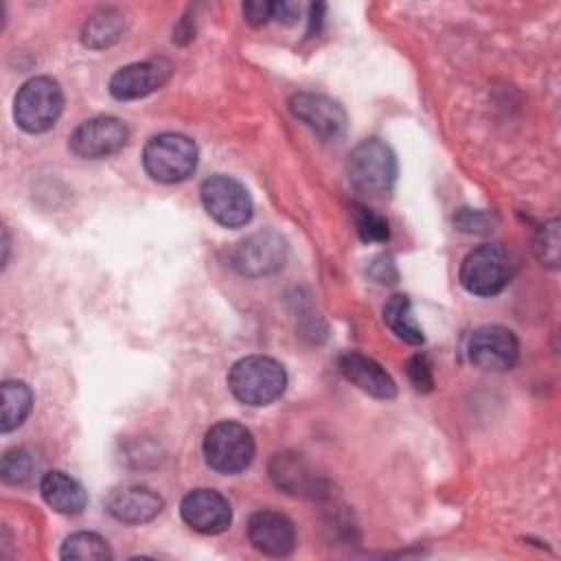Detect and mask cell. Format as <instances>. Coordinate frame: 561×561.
Returning a JSON list of instances; mask_svg holds the SVG:
<instances>
[{
    "label": "cell",
    "instance_id": "obj_1",
    "mask_svg": "<svg viewBox=\"0 0 561 561\" xmlns=\"http://www.w3.org/2000/svg\"><path fill=\"white\" fill-rule=\"evenodd\" d=\"M287 386L285 368L265 355H248L232 364L228 373V388L245 405H270Z\"/></svg>",
    "mask_w": 561,
    "mask_h": 561
},
{
    "label": "cell",
    "instance_id": "obj_2",
    "mask_svg": "<svg viewBox=\"0 0 561 561\" xmlns=\"http://www.w3.org/2000/svg\"><path fill=\"white\" fill-rule=\"evenodd\" d=\"M346 171L355 191L381 197L390 193L397 180V158L379 138H366L351 151Z\"/></svg>",
    "mask_w": 561,
    "mask_h": 561
},
{
    "label": "cell",
    "instance_id": "obj_3",
    "mask_svg": "<svg viewBox=\"0 0 561 561\" xmlns=\"http://www.w3.org/2000/svg\"><path fill=\"white\" fill-rule=\"evenodd\" d=\"M142 167L158 182H182L197 167V147L184 134H158L142 149Z\"/></svg>",
    "mask_w": 561,
    "mask_h": 561
},
{
    "label": "cell",
    "instance_id": "obj_4",
    "mask_svg": "<svg viewBox=\"0 0 561 561\" xmlns=\"http://www.w3.org/2000/svg\"><path fill=\"white\" fill-rule=\"evenodd\" d=\"M64 110V94L55 79L33 77L15 94L13 118L28 134L48 131Z\"/></svg>",
    "mask_w": 561,
    "mask_h": 561
},
{
    "label": "cell",
    "instance_id": "obj_5",
    "mask_svg": "<svg viewBox=\"0 0 561 561\" xmlns=\"http://www.w3.org/2000/svg\"><path fill=\"white\" fill-rule=\"evenodd\" d=\"M204 458L217 473H241L254 458V438L245 425L219 421L204 436Z\"/></svg>",
    "mask_w": 561,
    "mask_h": 561
},
{
    "label": "cell",
    "instance_id": "obj_6",
    "mask_svg": "<svg viewBox=\"0 0 561 561\" xmlns=\"http://www.w3.org/2000/svg\"><path fill=\"white\" fill-rule=\"evenodd\" d=\"M458 278L473 296H495L511 280V256L497 243L478 245L462 259Z\"/></svg>",
    "mask_w": 561,
    "mask_h": 561
},
{
    "label": "cell",
    "instance_id": "obj_7",
    "mask_svg": "<svg viewBox=\"0 0 561 561\" xmlns=\"http://www.w3.org/2000/svg\"><path fill=\"white\" fill-rule=\"evenodd\" d=\"M206 213L224 228H241L252 219V197L248 188L232 175L215 173L199 188Z\"/></svg>",
    "mask_w": 561,
    "mask_h": 561
},
{
    "label": "cell",
    "instance_id": "obj_8",
    "mask_svg": "<svg viewBox=\"0 0 561 561\" xmlns=\"http://www.w3.org/2000/svg\"><path fill=\"white\" fill-rule=\"evenodd\" d=\"M289 254L285 237L276 230H259L243 241L232 252V263L239 274L248 278H261L283 270Z\"/></svg>",
    "mask_w": 561,
    "mask_h": 561
},
{
    "label": "cell",
    "instance_id": "obj_9",
    "mask_svg": "<svg viewBox=\"0 0 561 561\" xmlns=\"http://www.w3.org/2000/svg\"><path fill=\"white\" fill-rule=\"evenodd\" d=\"M467 355L476 368L502 373L517 364L519 342L511 329L500 324H484L469 335Z\"/></svg>",
    "mask_w": 561,
    "mask_h": 561
},
{
    "label": "cell",
    "instance_id": "obj_10",
    "mask_svg": "<svg viewBox=\"0 0 561 561\" xmlns=\"http://www.w3.org/2000/svg\"><path fill=\"white\" fill-rule=\"evenodd\" d=\"M129 129L127 125L116 116H94L90 121H83L72 134H70V151L79 158L99 160L114 156L127 145Z\"/></svg>",
    "mask_w": 561,
    "mask_h": 561
},
{
    "label": "cell",
    "instance_id": "obj_11",
    "mask_svg": "<svg viewBox=\"0 0 561 561\" xmlns=\"http://www.w3.org/2000/svg\"><path fill=\"white\" fill-rule=\"evenodd\" d=\"M180 515L186 526L202 535H219L232 522L230 502L215 489H193L180 502Z\"/></svg>",
    "mask_w": 561,
    "mask_h": 561
},
{
    "label": "cell",
    "instance_id": "obj_12",
    "mask_svg": "<svg viewBox=\"0 0 561 561\" xmlns=\"http://www.w3.org/2000/svg\"><path fill=\"white\" fill-rule=\"evenodd\" d=\"M289 110L322 140H337L346 129V114L342 105L324 94L298 92L289 99Z\"/></svg>",
    "mask_w": 561,
    "mask_h": 561
},
{
    "label": "cell",
    "instance_id": "obj_13",
    "mask_svg": "<svg viewBox=\"0 0 561 561\" xmlns=\"http://www.w3.org/2000/svg\"><path fill=\"white\" fill-rule=\"evenodd\" d=\"M171 64L167 59L136 61L118 68L110 79V94L118 101L142 99L167 83L171 77Z\"/></svg>",
    "mask_w": 561,
    "mask_h": 561
},
{
    "label": "cell",
    "instance_id": "obj_14",
    "mask_svg": "<svg viewBox=\"0 0 561 561\" xmlns=\"http://www.w3.org/2000/svg\"><path fill=\"white\" fill-rule=\"evenodd\" d=\"M248 539L267 557H287L296 546V530L287 515L278 511H259L248 522Z\"/></svg>",
    "mask_w": 561,
    "mask_h": 561
},
{
    "label": "cell",
    "instance_id": "obj_15",
    "mask_svg": "<svg viewBox=\"0 0 561 561\" xmlns=\"http://www.w3.org/2000/svg\"><path fill=\"white\" fill-rule=\"evenodd\" d=\"M162 506H164L162 497L149 486H140V484L118 486L105 500V508L114 519L123 524H134V526L147 524L153 517H158Z\"/></svg>",
    "mask_w": 561,
    "mask_h": 561
},
{
    "label": "cell",
    "instance_id": "obj_16",
    "mask_svg": "<svg viewBox=\"0 0 561 561\" xmlns=\"http://www.w3.org/2000/svg\"><path fill=\"white\" fill-rule=\"evenodd\" d=\"M340 373L355 383L359 390H364L366 394L375 397V399H394L397 394V386L392 381V377L386 373V368H381L375 359L357 353V351H346L340 355L337 359Z\"/></svg>",
    "mask_w": 561,
    "mask_h": 561
},
{
    "label": "cell",
    "instance_id": "obj_17",
    "mask_svg": "<svg viewBox=\"0 0 561 561\" xmlns=\"http://www.w3.org/2000/svg\"><path fill=\"white\" fill-rule=\"evenodd\" d=\"M39 491L44 502L61 515H79L88 504L83 486L64 471L44 473L39 480Z\"/></svg>",
    "mask_w": 561,
    "mask_h": 561
},
{
    "label": "cell",
    "instance_id": "obj_18",
    "mask_svg": "<svg viewBox=\"0 0 561 561\" xmlns=\"http://www.w3.org/2000/svg\"><path fill=\"white\" fill-rule=\"evenodd\" d=\"M270 476L287 493H311L318 486L316 476L298 454H276L270 462Z\"/></svg>",
    "mask_w": 561,
    "mask_h": 561
},
{
    "label": "cell",
    "instance_id": "obj_19",
    "mask_svg": "<svg viewBox=\"0 0 561 561\" xmlns=\"http://www.w3.org/2000/svg\"><path fill=\"white\" fill-rule=\"evenodd\" d=\"M123 13L116 9H99L94 11L83 28H81V42L90 48H107L123 35Z\"/></svg>",
    "mask_w": 561,
    "mask_h": 561
},
{
    "label": "cell",
    "instance_id": "obj_20",
    "mask_svg": "<svg viewBox=\"0 0 561 561\" xmlns=\"http://www.w3.org/2000/svg\"><path fill=\"white\" fill-rule=\"evenodd\" d=\"M2 416H0V430L2 434L20 427L24 419L28 416L33 408V392L24 381L7 379L2 381Z\"/></svg>",
    "mask_w": 561,
    "mask_h": 561
},
{
    "label": "cell",
    "instance_id": "obj_21",
    "mask_svg": "<svg viewBox=\"0 0 561 561\" xmlns=\"http://www.w3.org/2000/svg\"><path fill=\"white\" fill-rule=\"evenodd\" d=\"M383 322L397 337H401L408 344H423V340H425L423 329L416 324V320L412 316V302L403 294H394L386 300Z\"/></svg>",
    "mask_w": 561,
    "mask_h": 561
},
{
    "label": "cell",
    "instance_id": "obj_22",
    "mask_svg": "<svg viewBox=\"0 0 561 561\" xmlns=\"http://www.w3.org/2000/svg\"><path fill=\"white\" fill-rule=\"evenodd\" d=\"M59 557L72 561H107L112 559V550L101 535L83 530L64 539Z\"/></svg>",
    "mask_w": 561,
    "mask_h": 561
},
{
    "label": "cell",
    "instance_id": "obj_23",
    "mask_svg": "<svg viewBox=\"0 0 561 561\" xmlns=\"http://www.w3.org/2000/svg\"><path fill=\"white\" fill-rule=\"evenodd\" d=\"M351 215H353V221H355V228H357V234L362 241H366V243L388 241V237H390L388 221L381 215H377L373 208H368L364 204H353Z\"/></svg>",
    "mask_w": 561,
    "mask_h": 561
},
{
    "label": "cell",
    "instance_id": "obj_24",
    "mask_svg": "<svg viewBox=\"0 0 561 561\" xmlns=\"http://www.w3.org/2000/svg\"><path fill=\"white\" fill-rule=\"evenodd\" d=\"M35 471V458L24 447L7 449L0 462V476L7 484H24Z\"/></svg>",
    "mask_w": 561,
    "mask_h": 561
},
{
    "label": "cell",
    "instance_id": "obj_25",
    "mask_svg": "<svg viewBox=\"0 0 561 561\" xmlns=\"http://www.w3.org/2000/svg\"><path fill=\"white\" fill-rule=\"evenodd\" d=\"M535 250L539 261L548 263L550 267L557 265L559 259V221H550L539 230V237L535 241Z\"/></svg>",
    "mask_w": 561,
    "mask_h": 561
},
{
    "label": "cell",
    "instance_id": "obj_26",
    "mask_svg": "<svg viewBox=\"0 0 561 561\" xmlns=\"http://www.w3.org/2000/svg\"><path fill=\"white\" fill-rule=\"evenodd\" d=\"M408 377L412 381V386L419 390V392H430L432 386H434V377H432V368L425 359V355H414L410 362H408Z\"/></svg>",
    "mask_w": 561,
    "mask_h": 561
},
{
    "label": "cell",
    "instance_id": "obj_27",
    "mask_svg": "<svg viewBox=\"0 0 561 561\" xmlns=\"http://www.w3.org/2000/svg\"><path fill=\"white\" fill-rule=\"evenodd\" d=\"M243 18L252 26H261L272 20V2L265 0H250L243 4Z\"/></svg>",
    "mask_w": 561,
    "mask_h": 561
},
{
    "label": "cell",
    "instance_id": "obj_28",
    "mask_svg": "<svg viewBox=\"0 0 561 561\" xmlns=\"http://www.w3.org/2000/svg\"><path fill=\"white\" fill-rule=\"evenodd\" d=\"M272 18L283 22V24H291L298 18V4L296 2H287V0L272 2Z\"/></svg>",
    "mask_w": 561,
    "mask_h": 561
},
{
    "label": "cell",
    "instance_id": "obj_29",
    "mask_svg": "<svg viewBox=\"0 0 561 561\" xmlns=\"http://www.w3.org/2000/svg\"><path fill=\"white\" fill-rule=\"evenodd\" d=\"M322 11H324V4H313L311 7V18H309V35H313V28L318 31V24L322 20Z\"/></svg>",
    "mask_w": 561,
    "mask_h": 561
}]
</instances>
